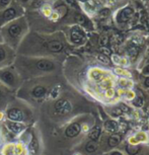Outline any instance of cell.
Returning a JSON list of instances; mask_svg holds the SVG:
<instances>
[{"mask_svg":"<svg viewBox=\"0 0 149 155\" xmlns=\"http://www.w3.org/2000/svg\"><path fill=\"white\" fill-rule=\"evenodd\" d=\"M22 15H25V7L13 0L10 5L0 10V28Z\"/></svg>","mask_w":149,"mask_h":155,"instance_id":"cell-6","label":"cell"},{"mask_svg":"<svg viewBox=\"0 0 149 155\" xmlns=\"http://www.w3.org/2000/svg\"><path fill=\"white\" fill-rule=\"evenodd\" d=\"M6 118L9 121L12 122H19V123H25L28 120L27 112L25 110L22 109L20 107L11 106L8 107L6 110Z\"/></svg>","mask_w":149,"mask_h":155,"instance_id":"cell-12","label":"cell"},{"mask_svg":"<svg viewBox=\"0 0 149 155\" xmlns=\"http://www.w3.org/2000/svg\"><path fill=\"white\" fill-rule=\"evenodd\" d=\"M123 139H124V134H122V133L116 132V133L110 134L108 137L103 139V141H101V151L109 152L110 150L116 149L122 143Z\"/></svg>","mask_w":149,"mask_h":155,"instance_id":"cell-10","label":"cell"},{"mask_svg":"<svg viewBox=\"0 0 149 155\" xmlns=\"http://www.w3.org/2000/svg\"><path fill=\"white\" fill-rule=\"evenodd\" d=\"M81 150H82L84 155H101V148L99 142L87 139L82 144Z\"/></svg>","mask_w":149,"mask_h":155,"instance_id":"cell-13","label":"cell"},{"mask_svg":"<svg viewBox=\"0 0 149 155\" xmlns=\"http://www.w3.org/2000/svg\"><path fill=\"white\" fill-rule=\"evenodd\" d=\"M73 110V104L71 101L65 97L57 98L54 101L53 107H52V113L53 116L58 118H64V117L69 116Z\"/></svg>","mask_w":149,"mask_h":155,"instance_id":"cell-7","label":"cell"},{"mask_svg":"<svg viewBox=\"0 0 149 155\" xmlns=\"http://www.w3.org/2000/svg\"><path fill=\"white\" fill-rule=\"evenodd\" d=\"M45 2H49V3H52V2H55L57 1V0H44Z\"/></svg>","mask_w":149,"mask_h":155,"instance_id":"cell-25","label":"cell"},{"mask_svg":"<svg viewBox=\"0 0 149 155\" xmlns=\"http://www.w3.org/2000/svg\"><path fill=\"white\" fill-rule=\"evenodd\" d=\"M13 0H0V10L4 9L5 7H7L8 5L11 4Z\"/></svg>","mask_w":149,"mask_h":155,"instance_id":"cell-20","label":"cell"},{"mask_svg":"<svg viewBox=\"0 0 149 155\" xmlns=\"http://www.w3.org/2000/svg\"><path fill=\"white\" fill-rule=\"evenodd\" d=\"M107 155H125L121 150H118V149H113V150H110L107 153Z\"/></svg>","mask_w":149,"mask_h":155,"instance_id":"cell-21","label":"cell"},{"mask_svg":"<svg viewBox=\"0 0 149 155\" xmlns=\"http://www.w3.org/2000/svg\"><path fill=\"white\" fill-rule=\"evenodd\" d=\"M3 155H27V149L22 144H8L3 148Z\"/></svg>","mask_w":149,"mask_h":155,"instance_id":"cell-15","label":"cell"},{"mask_svg":"<svg viewBox=\"0 0 149 155\" xmlns=\"http://www.w3.org/2000/svg\"><path fill=\"white\" fill-rule=\"evenodd\" d=\"M88 129L89 128L85 126V122L81 121V120H77V121H73L70 124L66 126V128L64 129V137L69 140L76 139L77 137H79L81 135V133L83 131H85L84 129Z\"/></svg>","mask_w":149,"mask_h":155,"instance_id":"cell-9","label":"cell"},{"mask_svg":"<svg viewBox=\"0 0 149 155\" xmlns=\"http://www.w3.org/2000/svg\"><path fill=\"white\" fill-rule=\"evenodd\" d=\"M28 31H30L28 19L25 15H22L0 28V39L1 42L16 51Z\"/></svg>","mask_w":149,"mask_h":155,"instance_id":"cell-3","label":"cell"},{"mask_svg":"<svg viewBox=\"0 0 149 155\" xmlns=\"http://www.w3.org/2000/svg\"><path fill=\"white\" fill-rule=\"evenodd\" d=\"M144 71H145L146 73H149V65H148L147 67H146V68H145V70H144Z\"/></svg>","mask_w":149,"mask_h":155,"instance_id":"cell-26","label":"cell"},{"mask_svg":"<svg viewBox=\"0 0 149 155\" xmlns=\"http://www.w3.org/2000/svg\"><path fill=\"white\" fill-rule=\"evenodd\" d=\"M134 12V10L131 7H125L122 10H120L117 15V20L118 22H127L130 19V17L132 16V14Z\"/></svg>","mask_w":149,"mask_h":155,"instance_id":"cell-17","label":"cell"},{"mask_svg":"<svg viewBox=\"0 0 149 155\" xmlns=\"http://www.w3.org/2000/svg\"><path fill=\"white\" fill-rule=\"evenodd\" d=\"M65 43L61 34L28 31L16 50V54L27 56L54 57L63 53Z\"/></svg>","mask_w":149,"mask_h":155,"instance_id":"cell-1","label":"cell"},{"mask_svg":"<svg viewBox=\"0 0 149 155\" xmlns=\"http://www.w3.org/2000/svg\"><path fill=\"white\" fill-rule=\"evenodd\" d=\"M28 83L22 85V88L27 89V93L33 101L41 102L45 101L47 96L49 95V92L51 89H49V87L44 83H41L37 80V78H33V79L27 80Z\"/></svg>","mask_w":149,"mask_h":155,"instance_id":"cell-4","label":"cell"},{"mask_svg":"<svg viewBox=\"0 0 149 155\" xmlns=\"http://www.w3.org/2000/svg\"><path fill=\"white\" fill-rule=\"evenodd\" d=\"M101 135H103V126L96 124L92 128L89 129L88 134H87V139L99 142V140L101 138Z\"/></svg>","mask_w":149,"mask_h":155,"instance_id":"cell-16","label":"cell"},{"mask_svg":"<svg viewBox=\"0 0 149 155\" xmlns=\"http://www.w3.org/2000/svg\"><path fill=\"white\" fill-rule=\"evenodd\" d=\"M14 1H16L17 3H19L20 5H22V6H25V5L30 4L33 0H14Z\"/></svg>","mask_w":149,"mask_h":155,"instance_id":"cell-23","label":"cell"},{"mask_svg":"<svg viewBox=\"0 0 149 155\" xmlns=\"http://www.w3.org/2000/svg\"><path fill=\"white\" fill-rule=\"evenodd\" d=\"M98 58V60L101 61V63H104V64H109L110 63V59L108 57L104 56V55H99Z\"/></svg>","mask_w":149,"mask_h":155,"instance_id":"cell-22","label":"cell"},{"mask_svg":"<svg viewBox=\"0 0 149 155\" xmlns=\"http://www.w3.org/2000/svg\"><path fill=\"white\" fill-rule=\"evenodd\" d=\"M144 86L146 88H149V77H147L144 81Z\"/></svg>","mask_w":149,"mask_h":155,"instance_id":"cell-24","label":"cell"},{"mask_svg":"<svg viewBox=\"0 0 149 155\" xmlns=\"http://www.w3.org/2000/svg\"><path fill=\"white\" fill-rule=\"evenodd\" d=\"M16 57V51L0 41V69L12 65Z\"/></svg>","mask_w":149,"mask_h":155,"instance_id":"cell-8","label":"cell"},{"mask_svg":"<svg viewBox=\"0 0 149 155\" xmlns=\"http://www.w3.org/2000/svg\"><path fill=\"white\" fill-rule=\"evenodd\" d=\"M0 92H1V91H0Z\"/></svg>","mask_w":149,"mask_h":155,"instance_id":"cell-28","label":"cell"},{"mask_svg":"<svg viewBox=\"0 0 149 155\" xmlns=\"http://www.w3.org/2000/svg\"><path fill=\"white\" fill-rule=\"evenodd\" d=\"M104 155H107V154H104Z\"/></svg>","mask_w":149,"mask_h":155,"instance_id":"cell-27","label":"cell"},{"mask_svg":"<svg viewBox=\"0 0 149 155\" xmlns=\"http://www.w3.org/2000/svg\"><path fill=\"white\" fill-rule=\"evenodd\" d=\"M128 55H129L130 57H132V58H134V57H136L137 55H138V50H137L135 47H132V48H129L128 49Z\"/></svg>","mask_w":149,"mask_h":155,"instance_id":"cell-19","label":"cell"},{"mask_svg":"<svg viewBox=\"0 0 149 155\" xmlns=\"http://www.w3.org/2000/svg\"><path fill=\"white\" fill-rule=\"evenodd\" d=\"M0 83L10 90H17L22 86L23 80L14 68L13 64L0 69Z\"/></svg>","mask_w":149,"mask_h":155,"instance_id":"cell-5","label":"cell"},{"mask_svg":"<svg viewBox=\"0 0 149 155\" xmlns=\"http://www.w3.org/2000/svg\"><path fill=\"white\" fill-rule=\"evenodd\" d=\"M69 42L73 45L80 46L85 43L86 41V35L84 33L83 28L79 25H75L70 28L69 30Z\"/></svg>","mask_w":149,"mask_h":155,"instance_id":"cell-11","label":"cell"},{"mask_svg":"<svg viewBox=\"0 0 149 155\" xmlns=\"http://www.w3.org/2000/svg\"><path fill=\"white\" fill-rule=\"evenodd\" d=\"M103 128H104V132H107L109 134L116 133V132H118V130H119V124L115 121V120L107 119L106 121L104 122Z\"/></svg>","mask_w":149,"mask_h":155,"instance_id":"cell-18","label":"cell"},{"mask_svg":"<svg viewBox=\"0 0 149 155\" xmlns=\"http://www.w3.org/2000/svg\"><path fill=\"white\" fill-rule=\"evenodd\" d=\"M58 65V60L54 57L27 56L20 54H16L13 62L14 68L23 81L53 74L57 71Z\"/></svg>","mask_w":149,"mask_h":155,"instance_id":"cell-2","label":"cell"},{"mask_svg":"<svg viewBox=\"0 0 149 155\" xmlns=\"http://www.w3.org/2000/svg\"><path fill=\"white\" fill-rule=\"evenodd\" d=\"M5 130H7L8 132L13 134V135H19L20 133L23 132V131L27 129V126H25L23 123H19V122H12L7 120L4 124Z\"/></svg>","mask_w":149,"mask_h":155,"instance_id":"cell-14","label":"cell"}]
</instances>
